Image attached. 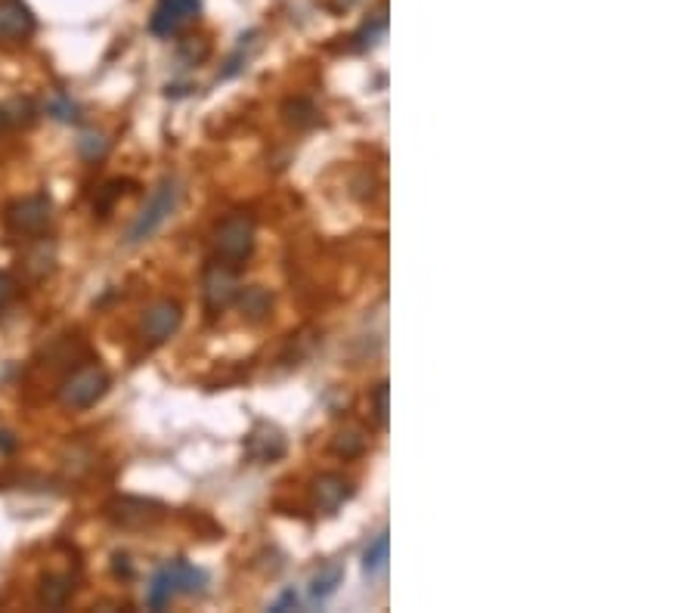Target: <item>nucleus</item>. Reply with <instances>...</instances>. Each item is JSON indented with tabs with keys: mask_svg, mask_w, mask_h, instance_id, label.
Returning a JSON list of instances; mask_svg holds the SVG:
<instances>
[{
	"mask_svg": "<svg viewBox=\"0 0 697 613\" xmlns=\"http://www.w3.org/2000/svg\"><path fill=\"white\" fill-rule=\"evenodd\" d=\"M255 251V220L245 211L224 217L214 230V261L227 267H242Z\"/></svg>",
	"mask_w": 697,
	"mask_h": 613,
	"instance_id": "f257e3e1",
	"label": "nucleus"
},
{
	"mask_svg": "<svg viewBox=\"0 0 697 613\" xmlns=\"http://www.w3.org/2000/svg\"><path fill=\"white\" fill-rule=\"evenodd\" d=\"M177 202H180V186L174 177H165L162 183H158L152 189V196L146 202V208L140 211V217L134 220V227L128 233V242L131 245H140L146 239H152L158 230L165 227V220L177 211Z\"/></svg>",
	"mask_w": 697,
	"mask_h": 613,
	"instance_id": "f03ea898",
	"label": "nucleus"
},
{
	"mask_svg": "<svg viewBox=\"0 0 697 613\" xmlns=\"http://www.w3.org/2000/svg\"><path fill=\"white\" fill-rule=\"evenodd\" d=\"M112 387V378L103 366L90 363L75 369L59 387V403L66 409H90L93 403H100L106 397V391Z\"/></svg>",
	"mask_w": 697,
	"mask_h": 613,
	"instance_id": "7ed1b4c3",
	"label": "nucleus"
},
{
	"mask_svg": "<svg viewBox=\"0 0 697 613\" xmlns=\"http://www.w3.org/2000/svg\"><path fill=\"white\" fill-rule=\"evenodd\" d=\"M53 217V202L47 192H35V196H25L7 208V227L16 236H41L50 227Z\"/></svg>",
	"mask_w": 697,
	"mask_h": 613,
	"instance_id": "20e7f679",
	"label": "nucleus"
},
{
	"mask_svg": "<svg viewBox=\"0 0 697 613\" xmlns=\"http://www.w3.org/2000/svg\"><path fill=\"white\" fill-rule=\"evenodd\" d=\"M162 514H165V505H158L152 499H137V496H118L106 505V518L124 530L152 527L155 521H162Z\"/></svg>",
	"mask_w": 697,
	"mask_h": 613,
	"instance_id": "39448f33",
	"label": "nucleus"
},
{
	"mask_svg": "<svg viewBox=\"0 0 697 613\" xmlns=\"http://www.w3.org/2000/svg\"><path fill=\"white\" fill-rule=\"evenodd\" d=\"M202 13V0H158L152 16H149V31L155 38H171L196 22Z\"/></svg>",
	"mask_w": 697,
	"mask_h": 613,
	"instance_id": "423d86ee",
	"label": "nucleus"
},
{
	"mask_svg": "<svg viewBox=\"0 0 697 613\" xmlns=\"http://www.w3.org/2000/svg\"><path fill=\"white\" fill-rule=\"evenodd\" d=\"M202 295H205V307L211 313L227 310L236 295H239V279H236V267H227L220 261H211L205 267V279H202Z\"/></svg>",
	"mask_w": 697,
	"mask_h": 613,
	"instance_id": "0eeeda50",
	"label": "nucleus"
},
{
	"mask_svg": "<svg viewBox=\"0 0 697 613\" xmlns=\"http://www.w3.org/2000/svg\"><path fill=\"white\" fill-rule=\"evenodd\" d=\"M285 449H289L285 434L270 422H255V428H251L248 437H245V459L255 462V465L279 462L285 456Z\"/></svg>",
	"mask_w": 697,
	"mask_h": 613,
	"instance_id": "6e6552de",
	"label": "nucleus"
},
{
	"mask_svg": "<svg viewBox=\"0 0 697 613\" xmlns=\"http://www.w3.org/2000/svg\"><path fill=\"white\" fill-rule=\"evenodd\" d=\"M180 322H183V307L177 301H171V298H162V301H155V304H149L143 310L140 332H143L146 341L162 344L180 329Z\"/></svg>",
	"mask_w": 697,
	"mask_h": 613,
	"instance_id": "1a4fd4ad",
	"label": "nucleus"
},
{
	"mask_svg": "<svg viewBox=\"0 0 697 613\" xmlns=\"http://www.w3.org/2000/svg\"><path fill=\"white\" fill-rule=\"evenodd\" d=\"M35 28L38 19L25 0H0V44H25Z\"/></svg>",
	"mask_w": 697,
	"mask_h": 613,
	"instance_id": "9d476101",
	"label": "nucleus"
},
{
	"mask_svg": "<svg viewBox=\"0 0 697 613\" xmlns=\"http://www.w3.org/2000/svg\"><path fill=\"white\" fill-rule=\"evenodd\" d=\"M354 499V483L347 480L344 474H320L313 480V502H316V511L323 514H335L344 502Z\"/></svg>",
	"mask_w": 697,
	"mask_h": 613,
	"instance_id": "9b49d317",
	"label": "nucleus"
},
{
	"mask_svg": "<svg viewBox=\"0 0 697 613\" xmlns=\"http://www.w3.org/2000/svg\"><path fill=\"white\" fill-rule=\"evenodd\" d=\"M75 592V579L72 573H47L41 579V589H38V601L50 610H59L66 607V601L72 598Z\"/></svg>",
	"mask_w": 697,
	"mask_h": 613,
	"instance_id": "f8f14e48",
	"label": "nucleus"
},
{
	"mask_svg": "<svg viewBox=\"0 0 697 613\" xmlns=\"http://www.w3.org/2000/svg\"><path fill=\"white\" fill-rule=\"evenodd\" d=\"M168 570H171V579L177 586V595H202L208 586V573L189 561H171Z\"/></svg>",
	"mask_w": 697,
	"mask_h": 613,
	"instance_id": "ddd939ff",
	"label": "nucleus"
},
{
	"mask_svg": "<svg viewBox=\"0 0 697 613\" xmlns=\"http://www.w3.org/2000/svg\"><path fill=\"white\" fill-rule=\"evenodd\" d=\"M341 579H344V567L341 564H323L320 570L313 573V579H310V601L313 604H323V601H329L335 592H338V586H341Z\"/></svg>",
	"mask_w": 697,
	"mask_h": 613,
	"instance_id": "4468645a",
	"label": "nucleus"
},
{
	"mask_svg": "<svg viewBox=\"0 0 697 613\" xmlns=\"http://www.w3.org/2000/svg\"><path fill=\"white\" fill-rule=\"evenodd\" d=\"M385 31H388V4H378V10L360 25V31L354 35V50H372L385 38Z\"/></svg>",
	"mask_w": 697,
	"mask_h": 613,
	"instance_id": "2eb2a0df",
	"label": "nucleus"
},
{
	"mask_svg": "<svg viewBox=\"0 0 697 613\" xmlns=\"http://www.w3.org/2000/svg\"><path fill=\"white\" fill-rule=\"evenodd\" d=\"M239 307H242V316H248L251 322H261L270 307H273V295L267 292V288L261 285H248V288H239V295H236Z\"/></svg>",
	"mask_w": 697,
	"mask_h": 613,
	"instance_id": "dca6fc26",
	"label": "nucleus"
},
{
	"mask_svg": "<svg viewBox=\"0 0 697 613\" xmlns=\"http://www.w3.org/2000/svg\"><path fill=\"white\" fill-rule=\"evenodd\" d=\"M174 598H177V586H174L171 570H168V564H165L162 570H155V576H152V583H149V589H146V604H149L152 610H162V607H168Z\"/></svg>",
	"mask_w": 697,
	"mask_h": 613,
	"instance_id": "f3484780",
	"label": "nucleus"
},
{
	"mask_svg": "<svg viewBox=\"0 0 697 613\" xmlns=\"http://www.w3.org/2000/svg\"><path fill=\"white\" fill-rule=\"evenodd\" d=\"M282 112H285V121L301 127V131L320 124V109H316L310 100H304V96H298V100H289V103L282 106Z\"/></svg>",
	"mask_w": 697,
	"mask_h": 613,
	"instance_id": "a211bd4d",
	"label": "nucleus"
},
{
	"mask_svg": "<svg viewBox=\"0 0 697 613\" xmlns=\"http://www.w3.org/2000/svg\"><path fill=\"white\" fill-rule=\"evenodd\" d=\"M53 264H56V251H53V245H47V242H38L35 248H28V254H25V270L35 276V279H44L50 270H53Z\"/></svg>",
	"mask_w": 697,
	"mask_h": 613,
	"instance_id": "6ab92c4d",
	"label": "nucleus"
},
{
	"mask_svg": "<svg viewBox=\"0 0 697 613\" xmlns=\"http://www.w3.org/2000/svg\"><path fill=\"white\" fill-rule=\"evenodd\" d=\"M366 449V437H363V431H357V428H347V431H341L335 440H332V453L335 456H341V459H357L360 453Z\"/></svg>",
	"mask_w": 697,
	"mask_h": 613,
	"instance_id": "aec40b11",
	"label": "nucleus"
},
{
	"mask_svg": "<svg viewBox=\"0 0 697 613\" xmlns=\"http://www.w3.org/2000/svg\"><path fill=\"white\" fill-rule=\"evenodd\" d=\"M385 564H388V533H378L363 552V570L372 576L378 570H385Z\"/></svg>",
	"mask_w": 697,
	"mask_h": 613,
	"instance_id": "412c9836",
	"label": "nucleus"
},
{
	"mask_svg": "<svg viewBox=\"0 0 697 613\" xmlns=\"http://www.w3.org/2000/svg\"><path fill=\"white\" fill-rule=\"evenodd\" d=\"M47 115L56 118V121H62V124H75L81 118V109H78V103L72 100V96L53 93L50 100H47Z\"/></svg>",
	"mask_w": 697,
	"mask_h": 613,
	"instance_id": "4be33fe9",
	"label": "nucleus"
},
{
	"mask_svg": "<svg viewBox=\"0 0 697 613\" xmlns=\"http://www.w3.org/2000/svg\"><path fill=\"white\" fill-rule=\"evenodd\" d=\"M388 394H391L388 381H378L372 391V418L378 428H388Z\"/></svg>",
	"mask_w": 697,
	"mask_h": 613,
	"instance_id": "5701e85b",
	"label": "nucleus"
},
{
	"mask_svg": "<svg viewBox=\"0 0 697 613\" xmlns=\"http://www.w3.org/2000/svg\"><path fill=\"white\" fill-rule=\"evenodd\" d=\"M78 152L87 161H97V158H103L109 152V143L103 140V134H81L78 137Z\"/></svg>",
	"mask_w": 697,
	"mask_h": 613,
	"instance_id": "b1692460",
	"label": "nucleus"
},
{
	"mask_svg": "<svg viewBox=\"0 0 697 613\" xmlns=\"http://www.w3.org/2000/svg\"><path fill=\"white\" fill-rule=\"evenodd\" d=\"M118 189H121V180H115V183L103 186V192H100V202L93 205V208H97V211H109V205L118 199Z\"/></svg>",
	"mask_w": 697,
	"mask_h": 613,
	"instance_id": "393cba45",
	"label": "nucleus"
},
{
	"mask_svg": "<svg viewBox=\"0 0 697 613\" xmlns=\"http://www.w3.org/2000/svg\"><path fill=\"white\" fill-rule=\"evenodd\" d=\"M13 295H16V282L4 270H0V310H4L13 301Z\"/></svg>",
	"mask_w": 697,
	"mask_h": 613,
	"instance_id": "a878e982",
	"label": "nucleus"
},
{
	"mask_svg": "<svg viewBox=\"0 0 697 613\" xmlns=\"http://www.w3.org/2000/svg\"><path fill=\"white\" fill-rule=\"evenodd\" d=\"M289 607H298V592H295V589H285V592L273 601L270 610H289Z\"/></svg>",
	"mask_w": 697,
	"mask_h": 613,
	"instance_id": "bb28decb",
	"label": "nucleus"
},
{
	"mask_svg": "<svg viewBox=\"0 0 697 613\" xmlns=\"http://www.w3.org/2000/svg\"><path fill=\"white\" fill-rule=\"evenodd\" d=\"M115 573L121 576H131V564H128V555H115Z\"/></svg>",
	"mask_w": 697,
	"mask_h": 613,
	"instance_id": "cd10ccee",
	"label": "nucleus"
},
{
	"mask_svg": "<svg viewBox=\"0 0 697 613\" xmlns=\"http://www.w3.org/2000/svg\"><path fill=\"white\" fill-rule=\"evenodd\" d=\"M0 449H4V453H13V449H16V440H13V434L0 431Z\"/></svg>",
	"mask_w": 697,
	"mask_h": 613,
	"instance_id": "c85d7f7f",
	"label": "nucleus"
},
{
	"mask_svg": "<svg viewBox=\"0 0 697 613\" xmlns=\"http://www.w3.org/2000/svg\"><path fill=\"white\" fill-rule=\"evenodd\" d=\"M351 7H354V0H332V4H329L332 13H344V10H351Z\"/></svg>",
	"mask_w": 697,
	"mask_h": 613,
	"instance_id": "c756f323",
	"label": "nucleus"
},
{
	"mask_svg": "<svg viewBox=\"0 0 697 613\" xmlns=\"http://www.w3.org/2000/svg\"><path fill=\"white\" fill-rule=\"evenodd\" d=\"M4 124H7V112L0 109V131H4Z\"/></svg>",
	"mask_w": 697,
	"mask_h": 613,
	"instance_id": "7c9ffc66",
	"label": "nucleus"
}]
</instances>
